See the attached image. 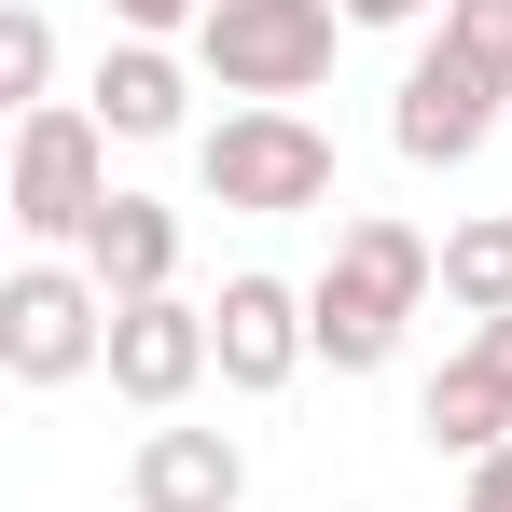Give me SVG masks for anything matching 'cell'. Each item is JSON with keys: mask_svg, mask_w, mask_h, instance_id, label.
I'll list each match as a JSON object with an SVG mask.
<instances>
[{"mask_svg": "<svg viewBox=\"0 0 512 512\" xmlns=\"http://www.w3.org/2000/svg\"><path fill=\"white\" fill-rule=\"evenodd\" d=\"M443 305L485 333V319H512V208H485V222H457L443 236Z\"/></svg>", "mask_w": 512, "mask_h": 512, "instance_id": "cell-13", "label": "cell"}, {"mask_svg": "<svg viewBox=\"0 0 512 512\" xmlns=\"http://www.w3.org/2000/svg\"><path fill=\"white\" fill-rule=\"evenodd\" d=\"M84 277L111 291V305H153V291H180V208L167 194H111L84 236Z\"/></svg>", "mask_w": 512, "mask_h": 512, "instance_id": "cell-10", "label": "cell"}, {"mask_svg": "<svg viewBox=\"0 0 512 512\" xmlns=\"http://www.w3.org/2000/svg\"><path fill=\"white\" fill-rule=\"evenodd\" d=\"M194 180H208V208H236V222H291V208H333V125L319 111H222L208 139H194Z\"/></svg>", "mask_w": 512, "mask_h": 512, "instance_id": "cell-3", "label": "cell"}, {"mask_svg": "<svg viewBox=\"0 0 512 512\" xmlns=\"http://www.w3.org/2000/svg\"><path fill=\"white\" fill-rule=\"evenodd\" d=\"M111 402H139V416H180L208 374H222V346H208V305H180V291H153V305H111Z\"/></svg>", "mask_w": 512, "mask_h": 512, "instance_id": "cell-7", "label": "cell"}, {"mask_svg": "<svg viewBox=\"0 0 512 512\" xmlns=\"http://www.w3.org/2000/svg\"><path fill=\"white\" fill-rule=\"evenodd\" d=\"M443 291V236H416V222H346L333 263L305 277V319H319V360L333 374H388L402 360V333H416V305Z\"/></svg>", "mask_w": 512, "mask_h": 512, "instance_id": "cell-1", "label": "cell"}, {"mask_svg": "<svg viewBox=\"0 0 512 512\" xmlns=\"http://www.w3.org/2000/svg\"><path fill=\"white\" fill-rule=\"evenodd\" d=\"M208 346H222V388L263 402V388H291L305 360H319V319H305V291L291 277H222V305H208Z\"/></svg>", "mask_w": 512, "mask_h": 512, "instance_id": "cell-8", "label": "cell"}, {"mask_svg": "<svg viewBox=\"0 0 512 512\" xmlns=\"http://www.w3.org/2000/svg\"><path fill=\"white\" fill-rule=\"evenodd\" d=\"M125 42H167V28H208V0H111Z\"/></svg>", "mask_w": 512, "mask_h": 512, "instance_id": "cell-16", "label": "cell"}, {"mask_svg": "<svg viewBox=\"0 0 512 512\" xmlns=\"http://www.w3.org/2000/svg\"><path fill=\"white\" fill-rule=\"evenodd\" d=\"M346 28H416V14H443V0H333Z\"/></svg>", "mask_w": 512, "mask_h": 512, "instance_id": "cell-18", "label": "cell"}, {"mask_svg": "<svg viewBox=\"0 0 512 512\" xmlns=\"http://www.w3.org/2000/svg\"><path fill=\"white\" fill-rule=\"evenodd\" d=\"M471 346H485V374H499V388H512V319H485V333H471Z\"/></svg>", "mask_w": 512, "mask_h": 512, "instance_id": "cell-19", "label": "cell"}, {"mask_svg": "<svg viewBox=\"0 0 512 512\" xmlns=\"http://www.w3.org/2000/svg\"><path fill=\"white\" fill-rule=\"evenodd\" d=\"M84 111L111 125V139H180L194 84H180V56H167V42H111V56H97V84H84Z\"/></svg>", "mask_w": 512, "mask_h": 512, "instance_id": "cell-11", "label": "cell"}, {"mask_svg": "<svg viewBox=\"0 0 512 512\" xmlns=\"http://www.w3.org/2000/svg\"><path fill=\"white\" fill-rule=\"evenodd\" d=\"M0 97H14V111H56V14H42V0L0 14Z\"/></svg>", "mask_w": 512, "mask_h": 512, "instance_id": "cell-14", "label": "cell"}, {"mask_svg": "<svg viewBox=\"0 0 512 512\" xmlns=\"http://www.w3.org/2000/svg\"><path fill=\"white\" fill-rule=\"evenodd\" d=\"M499 70L485 56H457V42H429L416 70H402V97H388V153L402 167H471L485 139H499Z\"/></svg>", "mask_w": 512, "mask_h": 512, "instance_id": "cell-6", "label": "cell"}, {"mask_svg": "<svg viewBox=\"0 0 512 512\" xmlns=\"http://www.w3.org/2000/svg\"><path fill=\"white\" fill-rule=\"evenodd\" d=\"M0 208H14V236H42V250H84L97 208H111V125L97 111H14V180H0Z\"/></svg>", "mask_w": 512, "mask_h": 512, "instance_id": "cell-4", "label": "cell"}, {"mask_svg": "<svg viewBox=\"0 0 512 512\" xmlns=\"http://www.w3.org/2000/svg\"><path fill=\"white\" fill-rule=\"evenodd\" d=\"M125 499L139 512H236L250 499V457H236V429H139V471H125Z\"/></svg>", "mask_w": 512, "mask_h": 512, "instance_id": "cell-9", "label": "cell"}, {"mask_svg": "<svg viewBox=\"0 0 512 512\" xmlns=\"http://www.w3.org/2000/svg\"><path fill=\"white\" fill-rule=\"evenodd\" d=\"M443 42H457V56H485V70L512 84V0H443Z\"/></svg>", "mask_w": 512, "mask_h": 512, "instance_id": "cell-15", "label": "cell"}, {"mask_svg": "<svg viewBox=\"0 0 512 512\" xmlns=\"http://www.w3.org/2000/svg\"><path fill=\"white\" fill-rule=\"evenodd\" d=\"M333 42H346V14L333 0H208V28H194V70L236 97V111H305V97L333 84Z\"/></svg>", "mask_w": 512, "mask_h": 512, "instance_id": "cell-2", "label": "cell"}, {"mask_svg": "<svg viewBox=\"0 0 512 512\" xmlns=\"http://www.w3.org/2000/svg\"><path fill=\"white\" fill-rule=\"evenodd\" d=\"M457 512H512V443H499V457H471V485H457Z\"/></svg>", "mask_w": 512, "mask_h": 512, "instance_id": "cell-17", "label": "cell"}, {"mask_svg": "<svg viewBox=\"0 0 512 512\" xmlns=\"http://www.w3.org/2000/svg\"><path fill=\"white\" fill-rule=\"evenodd\" d=\"M416 429L443 443V457H499L512 443V388L485 374V346H457L443 374H429V402H416Z\"/></svg>", "mask_w": 512, "mask_h": 512, "instance_id": "cell-12", "label": "cell"}, {"mask_svg": "<svg viewBox=\"0 0 512 512\" xmlns=\"http://www.w3.org/2000/svg\"><path fill=\"white\" fill-rule=\"evenodd\" d=\"M111 360V291H97L84 263H14L0 277V374L14 388H70V374H97Z\"/></svg>", "mask_w": 512, "mask_h": 512, "instance_id": "cell-5", "label": "cell"}]
</instances>
